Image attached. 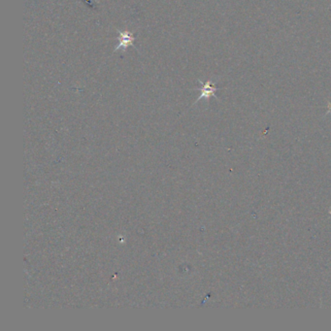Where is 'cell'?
<instances>
[{
	"mask_svg": "<svg viewBox=\"0 0 331 331\" xmlns=\"http://www.w3.org/2000/svg\"><path fill=\"white\" fill-rule=\"evenodd\" d=\"M198 83L201 85V87L197 88V90L200 91V96L197 99V102L196 103H197L201 99H208L211 97H214V98L218 99L217 96H216V91L219 90V88L216 86V85L212 81H207L206 83H203L201 81H198Z\"/></svg>",
	"mask_w": 331,
	"mask_h": 331,
	"instance_id": "1",
	"label": "cell"
},
{
	"mask_svg": "<svg viewBox=\"0 0 331 331\" xmlns=\"http://www.w3.org/2000/svg\"><path fill=\"white\" fill-rule=\"evenodd\" d=\"M119 44L116 46V48L114 49V52H117V51H120L122 50L123 52H125L128 47L130 46H134V40L135 37L130 33L128 32L127 30H124V31H122V30H119Z\"/></svg>",
	"mask_w": 331,
	"mask_h": 331,
	"instance_id": "2",
	"label": "cell"
}]
</instances>
